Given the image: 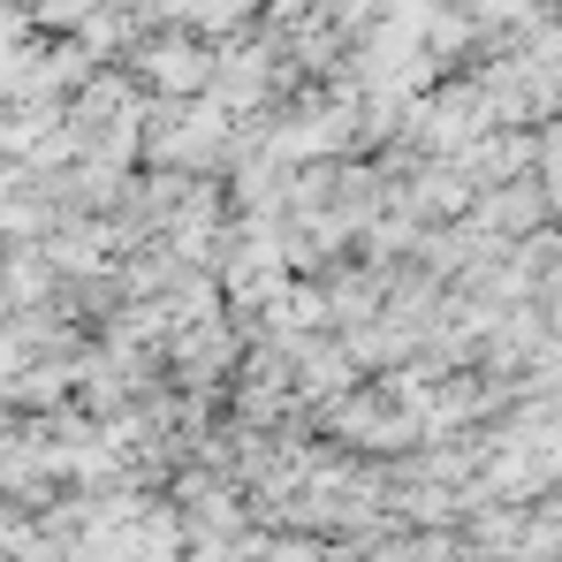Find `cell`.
<instances>
[{
    "label": "cell",
    "mask_w": 562,
    "mask_h": 562,
    "mask_svg": "<svg viewBox=\"0 0 562 562\" xmlns=\"http://www.w3.org/2000/svg\"><path fill=\"white\" fill-rule=\"evenodd\" d=\"M130 69H137L145 92H160V99H205L213 92V69H221V46L198 38V31H183V23H168L153 46L130 54Z\"/></svg>",
    "instance_id": "obj_1"
},
{
    "label": "cell",
    "mask_w": 562,
    "mask_h": 562,
    "mask_svg": "<svg viewBox=\"0 0 562 562\" xmlns=\"http://www.w3.org/2000/svg\"><path fill=\"white\" fill-rule=\"evenodd\" d=\"M555 213H548V190L540 176H517V183H486L471 198V228L479 236H494V244H525V236H540Z\"/></svg>",
    "instance_id": "obj_2"
}]
</instances>
